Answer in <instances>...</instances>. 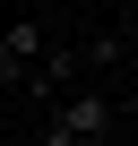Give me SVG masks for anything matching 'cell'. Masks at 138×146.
<instances>
[{"mask_svg": "<svg viewBox=\"0 0 138 146\" xmlns=\"http://www.w3.org/2000/svg\"><path fill=\"white\" fill-rule=\"evenodd\" d=\"M112 120H121V103H112L104 86H60V95H52V120H43L35 137H43V146H78L86 129H112Z\"/></svg>", "mask_w": 138, "mask_h": 146, "instance_id": "cell-1", "label": "cell"}, {"mask_svg": "<svg viewBox=\"0 0 138 146\" xmlns=\"http://www.w3.org/2000/svg\"><path fill=\"white\" fill-rule=\"evenodd\" d=\"M43 43H52V26H43V9H26L17 26H0V86H17L26 69L43 60Z\"/></svg>", "mask_w": 138, "mask_h": 146, "instance_id": "cell-2", "label": "cell"}, {"mask_svg": "<svg viewBox=\"0 0 138 146\" xmlns=\"http://www.w3.org/2000/svg\"><path fill=\"white\" fill-rule=\"evenodd\" d=\"M78 69H86V52H60V43H43V60L26 69V78H17V86H26L35 103H52L60 86H78Z\"/></svg>", "mask_w": 138, "mask_h": 146, "instance_id": "cell-3", "label": "cell"}, {"mask_svg": "<svg viewBox=\"0 0 138 146\" xmlns=\"http://www.w3.org/2000/svg\"><path fill=\"white\" fill-rule=\"evenodd\" d=\"M26 9H60V0H26Z\"/></svg>", "mask_w": 138, "mask_h": 146, "instance_id": "cell-4", "label": "cell"}]
</instances>
